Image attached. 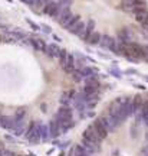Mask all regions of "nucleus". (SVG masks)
<instances>
[{
    "label": "nucleus",
    "instance_id": "nucleus-1",
    "mask_svg": "<svg viewBox=\"0 0 148 156\" xmlns=\"http://www.w3.org/2000/svg\"><path fill=\"white\" fill-rule=\"evenodd\" d=\"M59 62H60L62 69H63L66 74H72L75 71V58H73L72 54H68L65 49H62V52H60Z\"/></svg>",
    "mask_w": 148,
    "mask_h": 156
},
{
    "label": "nucleus",
    "instance_id": "nucleus-2",
    "mask_svg": "<svg viewBox=\"0 0 148 156\" xmlns=\"http://www.w3.org/2000/svg\"><path fill=\"white\" fill-rule=\"evenodd\" d=\"M72 119H73V112L69 106H62L55 116V120L59 124H62L63 122H68V120H72Z\"/></svg>",
    "mask_w": 148,
    "mask_h": 156
},
{
    "label": "nucleus",
    "instance_id": "nucleus-3",
    "mask_svg": "<svg viewBox=\"0 0 148 156\" xmlns=\"http://www.w3.org/2000/svg\"><path fill=\"white\" fill-rule=\"evenodd\" d=\"M92 127L95 129V132L99 134V137H101V139H105V137L108 136V133H109L108 127L105 126L104 120H102V117H98V119H95V120H93Z\"/></svg>",
    "mask_w": 148,
    "mask_h": 156
},
{
    "label": "nucleus",
    "instance_id": "nucleus-4",
    "mask_svg": "<svg viewBox=\"0 0 148 156\" xmlns=\"http://www.w3.org/2000/svg\"><path fill=\"white\" fill-rule=\"evenodd\" d=\"M82 137L89 140V142H92V143H95V145H98V146H101V142H102V139L99 137V134L96 133L95 129L92 127V124H91L88 129H85V132L82 133Z\"/></svg>",
    "mask_w": 148,
    "mask_h": 156
},
{
    "label": "nucleus",
    "instance_id": "nucleus-5",
    "mask_svg": "<svg viewBox=\"0 0 148 156\" xmlns=\"http://www.w3.org/2000/svg\"><path fill=\"white\" fill-rule=\"evenodd\" d=\"M116 38H118V42L121 44H128V42H132V34L130 28H121L118 32H116Z\"/></svg>",
    "mask_w": 148,
    "mask_h": 156
},
{
    "label": "nucleus",
    "instance_id": "nucleus-6",
    "mask_svg": "<svg viewBox=\"0 0 148 156\" xmlns=\"http://www.w3.org/2000/svg\"><path fill=\"white\" fill-rule=\"evenodd\" d=\"M58 10H59V3L52 0V2H49L48 5H45V7H43V15L55 17L56 13H58Z\"/></svg>",
    "mask_w": 148,
    "mask_h": 156
},
{
    "label": "nucleus",
    "instance_id": "nucleus-7",
    "mask_svg": "<svg viewBox=\"0 0 148 156\" xmlns=\"http://www.w3.org/2000/svg\"><path fill=\"white\" fill-rule=\"evenodd\" d=\"M116 42L115 39L112 38V36H109V35H102V38H101V42H99V45L101 46H104V48H108V49L114 51L116 46Z\"/></svg>",
    "mask_w": 148,
    "mask_h": 156
},
{
    "label": "nucleus",
    "instance_id": "nucleus-8",
    "mask_svg": "<svg viewBox=\"0 0 148 156\" xmlns=\"http://www.w3.org/2000/svg\"><path fill=\"white\" fill-rule=\"evenodd\" d=\"M60 52H62V48H59V46L55 44L48 45V46H46V51H45V54L49 56V58H58V59H59V56H60Z\"/></svg>",
    "mask_w": 148,
    "mask_h": 156
},
{
    "label": "nucleus",
    "instance_id": "nucleus-9",
    "mask_svg": "<svg viewBox=\"0 0 148 156\" xmlns=\"http://www.w3.org/2000/svg\"><path fill=\"white\" fill-rule=\"evenodd\" d=\"M81 145L86 149V151L91 153V155H93V153H98L99 151H101V146H98V145H95V143H92V142H89V140H86V139H81Z\"/></svg>",
    "mask_w": 148,
    "mask_h": 156
},
{
    "label": "nucleus",
    "instance_id": "nucleus-10",
    "mask_svg": "<svg viewBox=\"0 0 148 156\" xmlns=\"http://www.w3.org/2000/svg\"><path fill=\"white\" fill-rule=\"evenodd\" d=\"M85 28H86V23L85 22H82V20H79L78 23H75L73 26H72L71 29H69V32L71 34H73V35H76V36H82V34L85 32Z\"/></svg>",
    "mask_w": 148,
    "mask_h": 156
},
{
    "label": "nucleus",
    "instance_id": "nucleus-11",
    "mask_svg": "<svg viewBox=\"0 0 148 156\" xmlns=\"http://www.w3.org/2000/svg\"><path fill=\"white\" fill-rule=\"evenodd\" d=\"M29 142H30V143H39V142H42V123L40 122L36 123L35 132H33L32 137H30Z\"/></svg>",
    "mask_w": 148,
    "mask_h": 156
},
{
    "label": "nucleus",
    "instance_id": "nucleus-12",
    "mask_svg": "<svg viewBox=\"0 0 148 156\" xmlns=\"http://www.w3.org/2000/svg\"><path fill=\"white\" fill-rule=\"evenodd\" d=\"M49 130H50V136H52L53 139H56V137H59L60 134H62V130H60L59 123L56 122L55 119H53V120H50V122H49Z\"/></svg>",
    "mask_w": 148,
    "mask_h": 156
},
{
    "label": "nucleus",
    "instance_id": "nucleus-13",
    "mask_svg": "<svg viewBox=\"0 0 148 156\" xmlns=\"http://www.w3.org/2000/svg\"><path fill=\"white\" fill-rule=\"evenodd\" d=\"M15 117L12 116H0V124H2V127L5 129H9V130H12V129L15 127Z\"/></svg>",
    "mask_w": 148,
    "mask_h": 156
},
{
    "label": "nucleus",
    "instance_id": "nucleus-14",
    "mask_svg": "<svg viewBox=\"0 0 148 156\" xmlns=\"http://www.w3.org/2000/svg\"><path fill=\"white\" fill-rule=\"evenodd\" d=\"M93 32H95V22H93V20H88V23H86V28H85V32L82 34L81 39L86 42V41H88V38L93 34Z\"/></svg>",
    "mask_w": 148,
    "mask_h": 156
},
{
    "label": "nucleus",
    "instance_id": "nucleus-15",
    "mask_svg": "<svg viewBox=\"0 0 148 156\" xmlns=\"http://www.w3.org/2000/svg\"><path fill=\"white\" fill-rule=\"evenodd\" d=\"M25 126H26V124H25V120H19V122L15 123V127L12 129V132L16 134V136H23L25 130H26Z\"/></svg>",
    "mask_w": 148,
    "mask_h": 156
},
{
    "label": "nucleus",
    "instance_id": "nucleus-16",
    "mask_svg": "<svg viewBox=\"0 0 148 156\" xmlns=\"http://www.w3.org/2000/svg\"><path fill=\"white\" fill-rule=\"evenodd\" d=\"M30 44H32V46L35 48L36 51H46V46L48 45L45 44L43 41H40V39H30Z\"/></svg>",
    "mask_w": 148,
    "mask_h": 156
},
{
    "label": "nucleus",
    "instance_id": "nucleus-17",
    "mask_svg": "<svg viewBox=\"0 0 148 156\" xmlns=\"http://www.w3.org/2000/svg\"><path fill=\"white\" fill-rule=\"evenodd\" d=\"M101 38H102V35L95 30V32H93V34L88 38V41H86V42H88L89 45H99V42H101Z\"/></svg>",
    "mask_w": 148,
    "mask_h": 156
},
{
    "label": "nucleus",
    "instance_id": "nucleus-18",
    "mask_svg": "<svg viewBox=\"0 0 148 156\" xmlns=\"http://www.w3.org/2000/svg\"><path fill=\"white\" fill-rule=\"evenodd\" d=\"M35 127H36V123L35 122H30L28 124V127H26V130H25V133H23V136H25V139L30 140V137H32L33 132H35Z\"/></svg>",
    "mask_w": 148,
    "mask_h": 156
},
{
    "label": "nucleus",
    "instance_id": "nucleus-19",
    "mask_svg": "<svg viewBox=\"0 0 148 156\" xmlns=\"http://www.w3.org/2000/svg\"><path fill=\"white\" fill-rule=\"evenodd\" d=\"M75 156H91V153L79 143V145L75 146Z\"/></svg>",
    "mask_w": 148,
    "mask_h": 156
},
{
    "label": "nucleus",
    "instance_id": "nucleus-20",
    "mask_svg": "<svg viewBox=\"0 0 148 156\" xmlns=\"http://www.w3.org/2000/svg\"><path fill=\"white\" fill-rule=\"evenodd\" d=\"M79 73L82 74L83 78H88L95 74V69H93L92 67H82V68H79Z\"/></svg>",
    "mask_w": 148,
    "mask_h": 156
},
{
    "label": "nucleus",
    "instance_id": "nucleus-21",
    "mask_svg": "<svg viewBox=\"0 0 148 156\" xmlns=\"http://www.w3.org/2000/svg\"><path fill=\"white\" fill-rule=\"evenodd\" d=\"M52 136H50V130H49V124H42V142H48Z\"/></svg>",
    "mask_w": 148,
    "mask_h": 156
},
{
    "label": "nucleus",
    "instance_id": "nucleus-22",
    "mask_svg": "<svg viewBox=\"0 0 148 156\" xmlns=\"http://www.w3.org/2000/svg\"><path fill=\"white\" fill-rule=\"evenodd\" d=\"M85 84H88V85H93V87H96V88L101 87V83H99V80L95 77V75H91V77L85 78Z\"/></svg>",
    "mask_w": 148,
    "mask_h": 156
},
{
    "label": "nucleus",
    "instance_id": "nucleus-23",
    "mask_svg": "<svg viewBox=\"0 0 148 156\" xmlns=\"http://www.w3.org/2000/svg\"><path fill=\"white\" fill-rule=\"evenodd\" d=\"M79 20H81V17L78 16V15H73V16H72L71 19H69V20H68V22L65 23V26H63V28H65V29H68V30H69V29H71L72 26L75 25V23H78V22H79Z\"/></svg>",
    "mask_w": 148,
    "mask_h": 156
},
{
    "label": "nucleus",
    "instance_id": "nucleus-24",
    "mask_svg": "<svg viewBox=\"0 0 148 156\" xmlns=\"http://www.w3.org/2000/svg\"><path fill=\"white\" fill-rule=\"evenodd\" d=\"M98 90L96 87H93V85H88V84H85L82 88V93L83 94H96L98 93Z\"/></svg>",
    "mask_w": 148,
    "mask_h": 156
},
{
    "label": "nucleus",
    "instance_id": "nucleus-25",
    "mask_svg": "<svg viewBox=\"0 0 148 156\" xmlns=\"http://www.w3.org/2000/svg\"><path fill=\"white\" fill-rule=\"evenodd\" d=\"M71 75H72V80H73L75 83H82V80H85V78L82 77V74L79 73V69H75Z\"/></svg>",
    "mask_w": 148,
    "mask_h": 156
},
{
    "label": "nucleus",
    "instance_id": "nucleus-26",
    "mask_svg": "<svg viewBox=\"0 0 148 156\" xmlns=\"http://www.w3.org/2000/svg\"><path fill=\"white\" fill-rule=\"evenodd\" d=\"M49 2L52 0H33V7H36V9H40V7H45V5H48Z\"/></svg>",
    "mask_w": 148,
    "mask_h": 156
},
{
    "label": "nucleus",
    "instance_id": "nucleus-27",
    "mask_svg": "<svg viewBox=\"0 0 148 156\" xmlns=\"http://www.w3.org/2000/svg\"><path fill=\"white\" fill-rule=\"evenodd\" d=\"M15 122H19V120H25V117H26V114H25V110L23 108H19L16 112V114H15Z\"/></svg>",
    "mask_w": 148,
    "mask_h": 156
},
{
    "label": "nucleus",
    "instance_id": "nucleus-28",
    "mask_svg": "<svg viewBox=\"0 0 148 156\" xmlns=\"http://www.w3.org/2000/svg\"><path fill=\"white\" fill-rule=\"evenodd\" d=\"M71 101H73V98L69 97L68 94H65L62 98H60V104H62V106H69V104H71Z\"/></svg>",
    "mask_w": 148,
    "mask_h": 156
},
{
    "label": "nucleus",
    "instance_id": "nucleus-29",
    "mask_svg": "<svg viewBox=\"0 0 148 156\" xmlns=\"http://www.w3.org/2000/svg\"><path fill=\"white\" fill-rule=\"evenodd\" d=\"M5 156H17L16 153H13V152H10V151H6L5 152Z\"/></svg>",
    "mask_w": 148,
    "mask_h": 156
},
{
    "label": "nucleus",
    "instance_id": "nucleus-30",
    "mask_svg": "<svg viewBox=\"0 0 148 156\" xmlns=\"http://www.w3.org/2000/svg\"><path fill=\"white\" fill-rule=\"evenodd\" d=\"M111 73L114 74V75H116V77H121V73L119 71H116V69H111Z\"/></svg>",
    "mask_w": 148,
    "mask_h": 156
},
{
    "label": "nucleus",
    "instance_id": "nucleus-31",
    "mask_svg": "<svg viewBox=\"0 0 148 156\" xmlns=\"http://www.w3.org/2000/svg\"><path fill=\"white\" fill-rule=\"evenodd\" d=\"M143 122H144V124H145V126L148 127V114H147L145 117H144V120H143Z\"/></svg>",
    "mask_w": 148,
    "mask_h": 156
},
{
    "label": "nucleus",
    "instance_id": "nucleus-32",
    "mask_svg": "<svg viewBox=\"0 0 148 156\" xmlns=\"http://www.w3.org/2000/svg\"><path fill=\"white\" fill-rule=\"evenodd\" d=\"M23 2H25V3H28V5H30V6L33 5V0H23Z\"/></svg>",
    "mask_w": 148,
    "mask_h": 156
},
{
    "label": "nucleus",
    "instance_id": "nucleus-33",
    "mask_svg": "<svg viewBox=\"0 0 148 156\" xmlns=\"http://www.w3.org/2000/svg\"><path fill=\"white\" fill-rule=\"evenodd\" d=\"M147 153H148V147H147Z\"/></svg>",
    "mask_w": 148,
    "mask_h": 156
}]
</instances>
